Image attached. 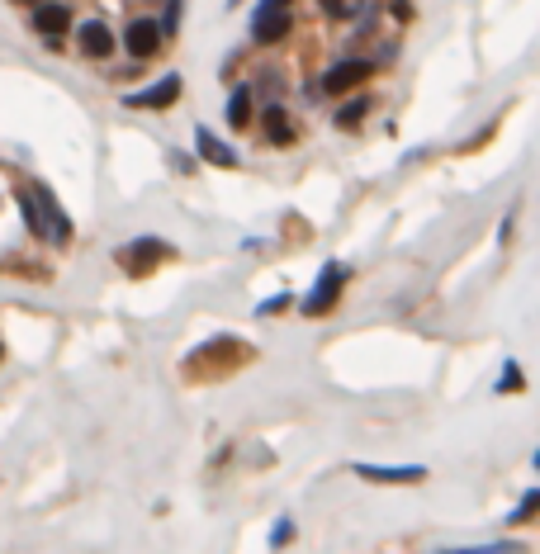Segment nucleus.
<instances>
[{"label": "nucleus", "mask_w": 540, "mask_h": 554, "mask_svg": "<svg viewBox=\"0 0 540 554\" xmlns=\"http://www.w3.org/2000/svg\"><path fill=\"white\" fill-rule=\"evenodd\" d=\"M522 384H526V379H522V365H512V360H507V365H503V379H498V394H507V389L516 394Z\"/></svg>", "instance_id": "f3484780"}, {"label": "nucleus", "mask_w": 540, "mask_h": 554, "mask_svg": "<svg viewBox=\"0 0 540 554\" xmlns=\"http://www.w3.org/2000/svg\"><path fill=\"white\" fill-rule=\"evenodd\" d=\"M374 77V62H365V57H346V62H332L322 71V90L327 95H346V90H356V86H365Z\"/></svg>", "instance_id": "423d86ee"}, {"label": "nucleus", "mask_w": 540, "mask_h": 554, "mask_svg": "<svg viewBox=\"0 0 540 554\" xmlns=\"http://www.w3.org/2000/svg\"><path fill=\"white\" fill-rule=\"evenodd\" d=\"M0 360H5V342H0Z\"/></svg>", "instance_id": "393cba45"}, {"label": "nucleus", "mask_w": 540, "mask_h": 554, "mask_svg": "<svg viewBox=\"0 0 540 554\" xmlns=\"http://www.w3.org/2000/svg\"><path fill=\"white\" fill-rule=\"evenodd\" d=\"M29 29L48 47H62V38L72 34V5H62V0H43V5L29 10Z\"/></svg>", "instance_id": "f03ea898"}, {"label": "nucleus", "mask_w": 540, "mask_h": 554, "mask_svg": "<svg viewBox=\"0 0 540 554\" xmlns=\"http://www.w3.org/2000/svg\"><path fill=\"white\" fill-rule=\"evenodd\" d=\"M180 77L176 71H167V77H161L157 86H148V90H138V95H128L124 105H133V109H171L176 100H180Z\"/></svg>", "instance_id": "6e6552de"}, {"label": "nucleus", "mask_w": 540, "mask_h": 554, "mask_svg": "<svg viewBox=\"0 0 540 554\" xmlns=\"http://www.w3.org/2000/svg\"><path fill=\"white\" fill-rule=\"evenodd\" d=\"M341 289H346V266L327 261V266L318 271V280H313V289H309V299H303V313H309V318H322V313H332L337 299H341Z\"/></svg>", "instance_id": "f257e3e1"}, {"label": "nucleus", "mask_w": 540, "mask_h": 554, "mask_svg": "<svg viewBox=\"0 0 540 554\" xmlns=\"http://www.w3.org/2000/svg\"><path fill=\"white\" fill-rule=\"evenodd\" d=\"M124 53L133 57V62H148V57H157L161 53V43H167V34H161V19H152V15H138L128 29H124Z\"/></svg>", "instance_id": "7ed1b4c3"}, {"label": "nucleus", "mask_w": 540, "mask_h": 554, "mask_svg": "<svg viewBox=\"0 0 540 554\" xmlns=\"http://www.w3.org/2000/svg\"><path fill=\"white\" fill-rule=\"evenodd\" d=\"M290 540H294V521H290V517H280V521H275V531H270V545H275V549H285Z\"/></svg>", "instance_id": "6ab92c4d"}, {"label": "nucleus", "mask_w": 540, "mask_h": 554, "mask_svg": "<svg viewBox=\"0 0 540 554\" xmlns=\"http://www.w3.org/2000/svg\"><path fill=\"white\" fill-rule=\"evenodd\" d=\"M76 47L90 62H105V57H114V47H119V34H114L105 19H86V24H76Z\"/></svg>", "instance_id": "0eeeda50"}, {"label": "nucleus", "mask_w": 540, "mask_h": 554, "mask_svg": "<svg viewBox=\"0 0 540 554\" xmlns=\"http://www.w3.org/2000/svg\"><path fill=\"white\" fill-rule=\"evenodd\" d=\"M176 251L161 242V237H138V242H128V247H119V266L128 271V275H148L157 261H171Z\"/></svg>", "instance_id": "39448f33"}, {"label": "nucleus", "mask_w": 540, "mask_h": 554, "mask_svg": "<svg viewBox=\"0 0 540 554\" xmlns=\"http://www.w3.org/2000/svg\"><path fill=\"white\" fill-rule=\"evenodd\" d=\"M261 133H266V142H275V148H290V142L299 138V133H294V118H290L285 105H266V109H261Z\"/></svg>", "instance_id": "9b49d317"}, {"label": "nucleus", "mask_w": 540, "mask_h": 554, "mask_svg": "<svg viewBox=\"0 0 540 554\" xmlns=\"http://www.w3.org/2000/svg\"><path fill=\"white\" fill-rule=\"evenodd\" d=\"M34 200L43 204V219H48V232H53V247H66L72 242V223H66V213L57 209V200L48 195V185H29Z\"/></svg>", "instance_id": "f8f14e48"}, {"label": "nucleus", "mask_w": 540, "mask_h": 554, "mask_svg": "<svg viewBox=\"0 0 540 554\" xmlns=\"http://www.w3.org/2000/svg\"><path fill=\"white\" fill-rule=\"evenodd\" d=\"M180 10H185V0H167V19H161V34H176V24H180Z\"/></svg>", "instance_id": "aec40b11"}, {"label": "nucleus", "mask_w": 540, "mask_h": 554, "mask_svg": "<svg viewBox=\"0 0 540 554\" xmlns=\"http://www.w3.org/2000/svg\"><path fill=\"white\" fill-rule=\"evenodd\" d=\"M195 152H199V157H204L209 166H223V171H232V166L242 161V157L232 152V148H228L223 138H214V128H204V124L195 128Z\"/></svg>", "instance_id": "9d476101"}, {"label": "nucleus", "mask_w": 540, "mask_h": 554, "mask_svg": "<svg viewBox=\"0 0 540 554\" xmlns=\"http://www.w3.org/2000/svg\"><path fill=\"white\" fill-rule=\"evenodd\" d=\"M356 478H365V484H389V488H398V484H422V478H427V469H422V465H356Z\"/></svg>", "instance_id": "1a4fd4ad"}, {"label": "nucleus", "mask_w": 540, "mask_h": 554, "mask_svg": "<svg viewBox=\"0 0 540 554\" xmlns=\"http://www.w3.org/2000/svg\"><path fill=\"white\" fill-rule=\"evenodd\" d=\"M294 34V15L285 5H270V0H261L251 15V38L261 43V47H275V43H285Z\"/></svg>", "instance_id": "20e7f679"}, {"label": "nucleus", "mask_w": 540, "mask_h": 554, "mask_svg": "<svg viewBox=\"0 0 540 554\" xmlns=\"http://www.w3.org/2000/svg\"><path fill=\"white\" fill-rule=\"evenodd\" d=\"M535 512H540V488H535V493H531V498L522 502V508L512 512V521H526V517H535Z\"/></svg>", "instance_id": "412c9836"}, {"label": "nucleus", "mask_w": 540, "mask_h": 554, "mask_svg": "<svg viewBox=\"0 0 540 554\" xmlns=\"http://www.w3.org/2000/svg\"><path fill=\"white\" fill-rule=\"evenodd\" d=\"M10 5H25V10H34V5H43V0H10Z\"/></svg>", "instance_id": "5701e85b"}, {"label": "nucleus", "mask_w": 540, "mask_h": 554, "mask_svg": "<svg viewBox=\"0 0 540 554\" xmlns=\"http://www.w3.org/2000/svg\"><path fill=\"white\" fill-rule=\"evenodd\" d=\"M251 109H256V90L251 86H238L228 95V128H247L251 124Z\"/></svg>", "instance_id": "ddd939ff"}, {"label": "nucleus", "mask_w": 540, "mask_h": 554, "mask_svg": "<svg viewBox=\"0 0 540 554\" xmlns=\"http://www.w3.org/2000/svg\"><path fill=\"white\" fill-rule=\"evenodd\" d=\"M365 109H370L365 100H346V105H341V109L332 114V124H337V128H356L361 118H365Z\"/></svg>", "instance_id": "2eb2a0df"}, {"label": "nucleus", "mask_w": 540, "mask_h": 554, "mask_svg": "<svg viewBox=\"0 0 540 554\" xmlns=\"http://www.w3.org/2000/svg\"><path fill=\"white\" fill-rule=\"evenodd\" d=\"M441 554H526V545H512V540H498V545H469V549H441Z\"/></svg>", "instance_id": "dca6fc26"}, {"label": "nucleus", "mask_w": 540, "mask_h": 554, "mask_svg": "<svg viewBox=\"0 0 540 554\" xmlns=\"http://www.w3.org/2000/svg\"><path fill=\"white\" fill-rule=\"evenodd\" d=\"M270 5H285V10H290V0H270Z\"/></svg>", "instance_id": "b1692460"}, {"label": "nucleus", "mask_w": 540, "mask_h": 554, "mask_svg": "<svg viewBox=\"0 0 540 554\" xmlns=\"http://www.w3.org/2000/svg\"><path fill=\"white\" fill-rule=\"evenodd\" d=\"M285 303H290V294H275L270 303H261V313H280V308H285Z\"/></svg>", "instance_id": "4be33fe9"}, {"label": "nucleus", "mask_w": 540, "mask_h": 554, "mask_svg": "<svg viewBox=\"0 0 540 554\" xmlns=\"http://www.w3.org/2000/svg\"><path fill=\"white\" fill-rule=\"evenodd\" d=\"M19 209H25V223L34 237H48L53 242V232H48V219H43V204L34 200V190H19Z\"/></svg>", "instance_id": "4468645a"}, {"label": "nucleus", "mask_w": 540, "mask_h": 554, "mask_svg": "<svg viewBox=\"0 0 540 554\" xmlns=\"http://www.w3.org/2000/svg\"><path fill=\"white\" fill-rule=\"evenodd\" d=\"M318 5L327 10V15H337V19H351L361 10V0H318Z\"/></svg>", "instance_id": "a211bd4d"}]
</instances>
